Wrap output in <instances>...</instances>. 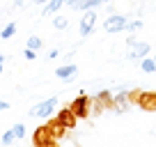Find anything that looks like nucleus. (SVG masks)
I'll return each mask as SVG.
<instances>
[{
  "label": "nucleus",
  "mask_w": 156,
  "mask_h": 147,
  "mask_svg": "<svg viewBox=\"0 0 156 147\" xmlns=\"http://www.w3.org/2000/svg\"><path fill=\"white\" fill-rule=\"evenodd\" d=\"M32 145H34V147H55V145H58V138L51 133L48 124H41V127L34 129V133H32Z\"/></svg>",
  "instance_id": "f257e3e1"
},
{
  "label": "nucleus",
  "mask_w": 156,
  "mask_h": 147,
  "mask_svg": "<svg viewBox=\"0 0 156 147\" xmlns=\"http://www.w3.org/2000/svg\"><path fill=\"white\" fill-rule=\"evenodd\" d=\"M92 101L94 97H87V94H78L71 101V110L76 113L78 120H90V113H92Z\"/></svg>",
  "instance_id": "f03ea898"
},
{
  "label": "nucleus",
  "mask_w": 156,
  "mask_h": 147,
  "mask_svg": "<svg viewBox=\"0 0 156 147\" xmlns=\"http://www.w3.org/2000/svg\"><path fill=\"white\" fill-rule=\"evenodd\" d=\"M110 108H115V97L108 90H101L92 101V115H101L106 110H110Z\"/></svg>",
  "instance_id": "7ed1b4c3"
},
{
  "label": "nucleus",
  "mask_w": 156,
  "mask_h": 147,
  "mask_svg": "<svg viewBox=\"0 0 156 147\" xmlns=\"http://www.w3.org/2000/svg\"><path fill=\"white\" fill-rule=\"evenodd\" d=\"M126 25H129L126 16L115 14V16H108V19H106L103 28H106V32H122V30H126Z\"/></svg>",
  "instance_id": "20e7f679"
},
{
  "label": "nucleus",
  "mask_w": 156,
  "mask_h": 147,
  "mask_svg": "<svg viewBox=\"0 0 156 147\" xmlns=\"http://www.w3.org/2000/svg\"><path fill=\"white\" fill-rule=\"evenodd\" d=\"M55 97L53 99H46V101H41V103H37V106L30 110V115L32 117H51V113H53V108H55Z\"/></svg>",
  "instance_id": "39448f33"
},
{
  "label": "nucleus",
  "mask_w": 156,
  "mask_h": 147,
  "mask_svg": "<svg viewBox=\"0 0 156 147\" xmlns=\"http://www.w3.org/2000/svg\"><path fill=\"white\" fill-rule=\"evenodd\" d=\"M55 117H58V120H60V122H62L67 129H76V124H78V117H76V113L71 110V103H67V106H64L62 110H60V113L55 115Z\"/></svg>",
  "instance_id": "423d86ee"
},
{
  "label": "nucleus",
  "mask_w": 156,
  "mask_h": 147,
  "mask_svg": "<svg viewBox=\"0 0 156 147\" xmlns=\"http://www.w3.org/2000/svg\"><path fill=\"white\" fill-rule=\"evenodd\" d=\"M129 44L133 46L131 53H129V58H131V60H142L147 53H149V44H147V41H136V39L131 37V39H129Z\"/></svg>",
  "instance_id": "0eeeda50"
},
{
  "label": "nucleus",
  "mask_w": 156,
  "mask_h": 147,
  "mask_svg": "<svg viewBox=\"0 0 156 147\" xmlns=\"http://www.w3.org/2000/svg\"><path fill=\"white\" fill-rule=\"evenodd\" d=\"M94 23H97V14H94L92 9H85L83 19H80V37H87V34L92 32Z\"/></svg>",
  "instance_id": "6e6552de"
},
{
  "label": "nucleus",
  "mask_w": 156,
  "mask_h": 147,
  "mask_svg": "<svg viewBox=\"0 0 156 147\" xmlns=\"http://www.w3.org/2000/svg\"><path fill=\"white\" fill-rule=\"evenodd\" d=\"M138 106H140L145 113H154L156 110V92H145V90H142L140 99H138Z\"/></svg>",
  "instance_id": "1a4fd4ad"
},
{
  "label": "nucleus",
  "mask_w": 156,
  "mask_h": 147,
  "mask_svg": "<svg viewBox=\"0 0 156 147\" xmlns=\"http://www.w3.org/2000/svg\"><path fill=\"white\" fill-rule=\"evenodd\" d=\"M46 124H48V129H51V133H53V136H55V138H58V140H60V138H64V133H67V127H64V124H62V122H60V120H58V117H53V120H48V122H46Z\"/></svg>",
  "instance_id": "9d476101"
},
{
  "label": "nucleus",
  "mask_w": 156,
  "mask_h": 147,
  "mask_svg": "<svg viewBox=\"0 0 156 147\" xmlns=\"http://www.w3.org/2000/svg\"><path fill=\"white\" fill-rule=\"evenodd\" d=\"M76 71H78L76 64H64V67H60L58 71H55V76H58L60 81H71L73 76H76Z\"/></svg>",
  "instance_id": "9b49d317"
},
{
  "label": "nucleus",
  "mask_w": 156,
  "mask_h": 147,
  "mask_svg": "<svg viewBox=\"0 0 156 147\" xmlns=\"http://www.w3.org/2000/svg\"><path fill=\"white\" fill-rule=\"evenodd\" d=\"M129 106H131V101H129V92H117L115 94V110H117V113H124V110H129Z\"/></svg>",
  "instance_id": "f8f14e48"
},
{
  "label": "nucleus",
  "mask_w": 156,
  "mask_h": 147,
  "mask_svg": "<svg viewBox=\"0 0 156 147\" xmlns=\"http://www.w3.org/2000/svg\"><path fill=\"white\" fill-rule=\"evenodd\" d=\"M67 0H48V5L44 7V16H51V14H55V12L60 9V7L64 5Z\"/></svg>",
  "instance_id": "ddd939ff"
},
{
  "label": "nucleus",
  "mask_w": 156,
  "mask_h": 147,
  "mask_svg": "<svg viewBox=\"0 0 156 147\" xmlns=\"http://www.w3.org/2000/svg\"><path fill=\"white\" fill-rule=\"evenodd\" d=\"M101 2H103V0H78V2H76V7L85 12V9H92V7L101 5Z\"/></svg>",
  "instance_id": "4468645a"
},
{
  "label": "nucleus",
  "mask_w": 156,
  "mask_h": 147,
  "mask_svg": "<svg viewBox=\"0 0 156 147\" xmlns=\"http://www.w3.org/2000/svg\"><path fill=\"white\" fill-rule=\"evenodd\" d=\"M142 71L154 74L156 71V62H154V60H149V58H142Z\"/></svg>",
  "instance_id": "2eb2a0df"
},
{
  "label": "nucleus",
  "mask_w": 156,
  "mask_h": 147,
  "mask_svg": "<svg viewBox=\"0 0 156 147\" xmlns=\"http://www.w3.org/2000/svg\"><path fill=\"white\" fill-rule=\"evenodd\" d=\"M14 30H16V23H9V25H5V30L0 32V39H9L12 34H14Z\"/></svg>",
  "instance_id": "dca6fc26"
},
{
  "label": "nucleus",
  "mask_w": 156,
  "mask_h": 147,
  "mask_svg": "<svg viewBox=\"0 0 156 147\" xmlns=\"http://www.w3.org/2000/svg\"><path fill=\"white\" fill-rule=\"evenodd\" d=\"M53 25H55V28H58V30H64V28H67V25H69V19H67V16H55Z\"/></svg>",
  "instance_id": "f3484780"
},
{
  "label": "nucleus",
  "mask_w": 156,
  "mask_h": 147,
  "mask_svg": "<svg viewBox=\"0 0 156 147\" xmlns=\"http://www.w3.org/2000/svg\"><path fill=\"white\" fill-rule=\"evenodd\" d=\"M140 94H142L140 88H136V90H131V92H129V101H131V106H138V99H140Z\"/></svg>",
  "instance_id": "a211bd4d"
},
{
  "label": "nucleus",
  "mask_w": 156,
  "mask_h": 147,
  "mask_svg": "<svg viewBox=\"0 0 156 147\" xmlns=\"http://www.w3.org/2000/svg\"><path fill=\"white\" fill-rule=\"evenodd\" d=\"M14 140H19V138H16V133H14V129H12V131H7L5 136H2V142H5V145H12Z\"/></svg>",
  "instance_id": "6ab92c4d"
},
{
  "label": "nucleus",
  "mask_w": 156,
  "mask_h": 147,
  "mask_svg": "<svg viewBox=\"0 0 156 147\" xmlns=\"http://www.w3.org/2000/svg\"><path fill=\"white\" fill-rule=\"evenodd\" d=\"M28 48H34V51L41 48V39H39V37H30L28 39Z\"/></svg>",
  "instance_id": "aec40b11"
},
{
  "label": "nucleus",
  "mask_w": 156,
  "mask_h": 147,
  "mask_svg": "<svg viewBox=\"0 0 156 147\" xmlns=\"http://www.w3.org/2000/svg\"><path fill=\"white\" fill-rule=\"evenodd\" d=\"M14 133H16V138H23V136H25V127H23V124H16V127H14Z\"/></svg>",
  "instance_id": "412c9836"
},
{
  "label": "nucleus",
  "mask_w": 156,
  "mask_h": 147,
  "mask_svg": "<svg viewBox=\"0 0 156 147\" xmlns=\"http://www.w3.org/2000/svg\"><path fill=\"white\" fill-rule=\"evenodd\" d=\"M140 25H142L140 21H131V23L126 25V30H131V32H133V30H138V28H140Z\"/></svg>",
  "instance_id": "4be33fe9"
},
{
  "label": "nucleus",
  "mask_w": 156,
  "mask_h": 147,
  "mask_svg": "<svg viewBox=\"0 0 156 147\" xmlns=\"http://www.w3.org/2000/svg\"><path fill=\"white\" fill-rule=\"evenodd\" d=\"M25 60H34V58H37V55H34V48H25Z\"/></svg>",
  "instance_id": "5701e85b"
},
{
  "label": "nucleus",
  "mask_w": 156,
  "mask_h": 147,
  "mask_svg": "<svg viewBox=\"0 0 156 147\" xmlns=\"http://www.w3.org/2000/svg\"><path fill=\"white\" fill-rule=\"evenodd\" d=\"M7 108H9V103H7V101H2V99H0V110H7Z\"/></svg>",
  "instance_id": "b1692460"
},
{
  "label": "nucleus",
  "mask_w": 156,
  "mask_h": 147,
  "mask_svg": "<svg viewBox=\"0 0 156 147\" xmlns=\"http://www.w3.org/2000/svg\"><path fill=\"white\" fill-rule=\"evenodd\" d=\"M76 2L78 0H67V5H71V7H76Z\"/></svg>",
  "instance_id": "393cba45"
},
{
  "label": "nucleus",
  "mask_w": 156,
  "mask_h": 147,
  "mask_svg": "<svg viewBox=\"0 0 156 147\" xmlns=\"http://www.w3.org/2000/svg\"><path fill=\"white\" fill-rule=\"evenodd\" d=\"M2 62H5V55H0V64H2Z\"/></svg>",
  "instance_id": "a878e982"
},
{
  "label": "nucleus",
  "mask_w": 156,
  "mask_h": 147,
  "mask_svg": "<svg viewBox=\"0 0 156 147\" xmlns=\"http://www.w3.org/2000/svg\"><path fill=\"white\" fill-rule=\"evenodd\" d=\"M34 2H37V5H39V2H48V0H34Z\"/></svg>",
  "instance_id": "bb28decb"
},
{
  "label": "nucleus",
  "mask_w": 156,
  "mask_h": 147,
  "mask_svg": "<svg viewBox=\"0 0 156 147\" xmlns=\"http://www.w3.org/2000/svg\"><path fill=\"white\" fill-rule=\"evenodd\" d=\"M0 74H2V64H0Z\"/></svg>",
  "instance_id": "cd10ccee"
},
{
  "label": "nucleus",
  "mask_w": 156,
  "mask_h": 147,
  "mask_svg": "<svg viewBox=\"0 0 156 147\" xmlns=\"http://www.w3.org/2000/svg\"><path fill=\"white\" fill-rule=\"evenodd\" d=\"M103 2H110V0H103Z\"/></svg>",
  "instance_id": "c85d7f7f"
},
{
  "label": "nucleus",
  "mask_w": 156,
  "mask_h": 147,
  "mask_svg": "<svg viewBox=\"0 0 156 147\" xmlns=\"http://www.w3.org/2000/svg\"><path fill=\"white\" fill-rule=\"evenodd\" d=\"M154 62H156V58H154Z\"/></svg>",
  "instance_id": "c756f323"
}]
</instances>
